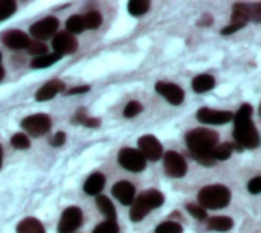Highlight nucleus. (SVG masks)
<instances>
[{
    "label": "nucleus",
    "instance_id": "f257e3e1",
    "mask_svg": "<svg viewBox=\"0 0 261 233\" xmlns=\"http://www.w3.org/2000/svg\"><path fill=\"white\" fill-rule=\"evenodd\" d=\"M185 140L196 162L205 166L214 165L216 160L213 159L211 153L217 147V142H219V134L216 131L208 130V128H196L187 134Z\"/></svg>",
    "mask_w": 261,
    "mask_h": 233
},
{
    "label": "nucleus",
    "instance_id": "f03ea898",
    "mask_svg": "<svg viewBox=\"0 0 261 233\" xmlns=\"http://www.w3.org/2000/svg\"><path fill=\"white\" fill-rule=\"evenodd\" d=\"M252 107L245 104L237 111L234 119V139L243 147V148H257L260 143V136L257 133L255 125L251 121Z\"/></svg>",
    "mask_w": 261,
    "mask_h": 233
},
{
    "label": "nucleus",
    "instance_id": "7ed1b4c3",
    "mask_svg": "<svg viewBox=\"0 0 261 233\" xmlns=\"http://www.w3.org/2000/svg\"><path fill=\"white\" fill-rule=\"evenodd\" d=\"M199 206L206 209H222L226 208L231 201V191L223 185H211L200 189L199 195Z\"/></svg>",
    "mask_w": 261,
    "mask_h": 233
},
{
    "label": "nucleus",
    "instance_id": "20e7f679",
    "mask_svg": "<svg viewBox=\"0 0 261 233\" xmlns=\"http://www.w3.org/2000/svg\"><path fill=\"white\" fill-rule=\"evenodd\" d=\"M164 195L156 191V189H150V191H145L142 192L132 205V211H130V218L132 221H141L144 220V217L153 211V209H158L159 206L164 205Z\"/></svg>",
    "mask_w": 261,
    "mask_h": 233
},
{
    "label": "nucleus",
    "instance_id": "39448f33",
    "mask_svg": "<svg viewBox=\"0 0 261 233\" xmlns=\"http://www.w3.org/2000/svg\"><path fill=\"white\" fill-rule=\"evenodd\" d=\"M118 162L124 169L132 172H141L147 166V160L144 159V156L139 153V150L133 148H122L118 154Z\"/></svg>",
    "mask_w": 261,
    "mask_h": 233
},
{
    "label": "nucleus",
    "instance_id": "423d86ee",
    "mask_svg": "<svg viewBox=\"0 0 261 233\" xmlns=\"http://www.w3.org/2000/svg\"><path fill=\"white\" fill-rule=\"evenodd\" d=\"M50 125H52L50 118L47 114H43V113L28 116L21 122V128L34 137L46 134L50 130Z\"/></svg>",
    "mask_w": 261,
    "mask_h": 233
},
{
    "label": "nucleus",
    "instance_id": "0eeeda50",
    "mask_svg": "<svg viewBox=\"0 0 261 233\" xmlns=\"http://www.w3.org/2000/svg\"><path fill=\"white\" fill-rule=\"evenodd\" d=\"M164 168L167 176L173 177V179H180L187 174V162L185 159L176 153V151H168L164 156Z\"/></svg>",
    "mask_w": 261,
    "mask_h": 233
},
{
    "label": "nucleus",
    "instance_id": "6e6552de",
    "mask_svg": "<svg viewBox=\"0 0 261 233\" xmlns=\"http://www.w3.org/2000/svg\"><path fill=\"white\" fill-rule=\"evenodd\" d=\"M83 223V212L80 208L72 206L67 208L60 220L58 224V233H73Z\"/></svg>",
    "mask_w": 261,
    "mask_h": 233
},
{
    "label": "nucleus",
    "instance_id": "1a4fd4ad",
    "mask_svg": "<svg viewBox=\"0 0 261 233\" xmlns=\"http://www.w3.org/2000/svg\"><path fill=\"white\" fill-rule=\"evenodd\" d=\"M138 145H139V153L144 156L145 160L158 162L164 154L162 145L154 136H142L138 140Z\"/></svg>",
    "mask_w": 261,
    "mask_h": 233
},
{
    "label": "nucleus",
    "instance_id": "9d476101",
    "mask_svg": "<svg viewBox=\"0 0 261 233\" xmlns=\"http://www.w3.org/2000/svg\"><path fill=\"white\" fill-rule=\"evenodd\" d=\"M58 29V20L55 17H46L31 26V35L37 40H47L50 38Z\"/></svg>",
    "mask_w": 261,
    "mask_h": 233
},
{
    "label": "nucleus",
    "instance_id": "9b49d317",
    "mask_svg": "<svg viewBox=\"0 0 261 233\" xmlns=\"http://www.w3.org/2000/svg\"><path fill=\"white\" fill-rule=\"evenodd\" d=\"M52 47L55 53L58 55H66V53H73L78 49V41L76 38L69 34V32H60L54 37L52 40Z\"/></svg>",
    "mask_w": 261,
    "mask_h": 233
},
{
    "label": "nucleus",
    "instance_id": "f8f14e48",
    "mask_svg": "<svg viewBox=\"0 0 261 233\" xmlns=\"http://www.w3.org/2000/svg\"><path fill=\"white\" fill-rule=\"evenodd\" d=\"M234 114L231 111H220V110H211V108H200L197 111V119L203 124H213V125H223L232 121Z\"/></svg>",
    "mask_w": 261,
    "mask_h": 233
},
{
    "label": "nucleus",
    "instance_id": "ddd939ff",
    "mask_svg": "<svg viewBox=\"0 0 261 233\" xmlns=\"http://www.w3.org/2000/svg\"><path fill=\"white\" fill-rule=\"evenodd\" d=\"M156 92H158L161 96H164V98H165L170 104H173V105H179V104H182L184 99H185L184 90H182L179 85L171 84V82H158V84H156Z\"/></svg>",
    "mask_w": 261,
    "mask_h": 233
},
{
    "label": "nucleus",
    "instance_id": "4468645a",
    "mask_svg": "<svg viewBox=\"0 0 261 233\" xmlns=\"http://www.w3.org/2000/svg\"><path fill=\"white\" fill-rule=\"evenodd\" d=\"M112 194H113V197H115L119 203L128 206V205H132V203L135 201V194H136V191H135V186H133L132 183H128V182H125V180H121V182H118L116 185H113Z\"/></svg>",
    "mask_w": 261,
    "mask_h": 233
},
{
    "label": "nucleus",
    "instance_id": "2eb2a0df",
    "mask_svg": "<svg viewBox=\"0 0 261 233\" xmlns=\"http://www.w3.org/2000/svg\"><path fill=\"white\" fill-rule=\"evenodd\" d=\"M2 41L12 50H21L28 47V44L31 43L29 37L21 31H8L6 34H3Z\"/></svg>",
    "mask_w": 261,
    "mask_h": 233
},
{
    "label": "nucleus",
    "instance_id": "dca6fc26",
    "mask_svg": "<svg viewBox=\"0 0 261 233\" xmlns=\"http://www.w3.org/2000/svg\"><path fill=\"white\" fill-rule=\"evenodd\" d=\"M66 89V85L61 82V81H58V79H54V81H49V82H46L41 89H38V92L35 93V99L37 101H49V99H52L54 96H57L60 92H63Z\"/></svg>",
    "mask_w": 261,
    "mask_h": 233
},
{
    "label": "nucleus",
    "instance_id": "f3484780",
    "mask_svg": "<svg viewBox=\"0 0 261 233\" xmlns=\"http://www.w3.org/2000/svg\"><path fill=\"white\" fill-rule=\"evenodd\" d=\"M252 17V12H251V8H248L245 3H237L232 9V17H231V24L232 26H237V27H243L248 20Z\"/></svg>",
    "mask_w": 261,
    "mask_h": 233
},
{
    "label": "nucleus",
    "instance_id": "a211bd4d",
    "mask_svg": "<svg viewBox=\"0 0 261 233\" xmlns=\"http://www.w3.org/2000/svg\"><path fill=\"white\" fill-rule=\"evenodd\" d=\"M106 185V177L99 172L92 174L84 183V192L87 195H98Z\"/></svg>",
    "mask_w": 261,
    "mask_h": 233
},
{
    "label": "nucleus",
    "instance_id": "6ab92c4d",
    "mask_svg": "<svg viewBox=\"0 0 261 233\" xmlns=\"http://www.w3.org/2000/svg\"><path fill=\"white\" fill-rule=\"evenodd\" d=\"M216 85V79L205 73V75H199L193 79V90L196 93H205V92H210L211 89H214Z\"/></svg>",
    "mask_w": 261,
    "mask_h": 233
},
{
    "label": "nucleus",
    "instance_id": "aec40b11",
    "mask_svg": "<svg viewBox=\"0 0 261 233\" xmlns=\"http://www.w3.org/2000/svg\"><path fill=\"white\" fill-rule=\"evenodd\" d=\"M96 206H98V211L107 218V221H116V211H115V206L113 203L104 197V195H98L96 197Z\"/></svg>",
    "mask_w": 261,
    "mask_h": 233
},
{
    "label": "nucleus",
    "instance_id": "412c9836",
    "mask_svg": "<svg viewBox=\"0 0 261 233\" xmlns=\"http://www.w3.org/2000/svg\"><path fill=\"white\" fill-rule=\"evenodd\" d=\"M17 233H46V230L37 218H24L18 223Z\"/></svg>",
    "mask_w": 261,
    "mask_h": 233
},
{
    "label": "nucleus",
    "instance_id": "4be33fe9",
    "mask_svg": "<svg viewBox=\"0 0 261 233\" xmlns=\"http://www.w3.org/2000/svg\"><path fill=\"white\" fill-rule=\"evenodd\" d=\"M234 226V221L229 217H213L208 221V227L216 232H228Z\"/></svg>",
    "mask_w": 261,
    "mask_h": 233
},
{
    "label": "nucleus",
    "instance_id": "5701e85b",
    "mask_svg": "<svg viewBox=\"0 0 261 233\" xmlns=\"http://www.w3.org/2000/svg\"><path fill=\"white\" fill-rule=\"evenodd\" d=\"M60 58H61V55H58L55 52L54 53H46L43 56L34 58L32 63H31V67H34V69H44V67H49V66L55 64Z\"/></svg>",
    "mask_w": 261,
    "mask_h": 233
},
{
    "label": "nucleus",
    "instance_id": "b1692460",
    "mask_svg": "<svg viewBox=\"0 0 261 233\" xmlns=\"http://www.w3.org/2000/svg\"><path fill=\"white\" fill-rule=\"evenodd\" d=\"M66 29L69 34H80L86 29V24H84V18L83 15H72L67 18L66 21Z\"/></svg>",
    "mask_w": 261,
    "mask_h": 233
},
{
    "label": "nucleus",
    "instance_id": "393cba45",
    "mask_svg": "<svg viewBox=\"0 0 261 233\" xmlns=\"http://www.w3.org/2000/svg\"><path fill=\"white\" fill-rule=\"evenodd\" d=\"M150 9L148 0H130L128 2V12L135 17L144 15Z\"/></svg>",
    "mask_w": 261,
    "mask_h": 233
},
{
    "label": "nucleus",
    "instance_id": "a878e982",
    "mask_svg": "<svg viewBox=\"0 0 261 233\" xmlns=\"http://www.w3.org/2000/svg\"><path fill=\"white\" fill-rule=\"evenodd\" d=\"M232 154V145L231 143H222V145H217L211 156L214 160H228Z\"/></svg>",
    "mask_w": 261,
    "mask_h": 233
},
{
    "label": "nucleus",
    "instance_id": "bb28decb",
    "mask_svg": "<svg viewBox=\"0 0 261 233\" xmlns=\"http://www.w3.org/2000/svg\"><path fill=\"white\" fill-rule=\"evenodd\" d=\"M83 18H84L86 29H96L102 23V17L98 11H89Z\"/></svg>",
    "mask_w": 261,
    "mask_h": 233
},
{
    "label": "nucleus",
    "instance_id": "cd10ccee",
    "mask_svg": "<svg viewBox=\"0 0 261 233\" xmlns=\"http://www.w3.org/2000/svg\"><path fill=\"white\" fill-rule=\"evenodd\" d=\"M17 9V5L14 0H0V21L9 18Z\"/></svg>",
    "mask_w": 261,
    "mask_h": 233
},
{
    "label": "nucleus",
    "instance_id": "c85d7f7f",
    "mask_svg": "<svg viewBox=\"0 0 261 233\" xmlns=\"http://www.w3.org/2000/svg\"><path fill=\"white\" fill-rule=\"evenodd\" d=\"M156 233H184V227L174 221H165L156 227Z\"/></svg>",
    "mask_w": 261,
    "mask_h": 233
},
{
    "label": "nucleus",
    "instance_id": "c756f323",
    "mask_svg": "<svg viewBox=\"0 0 261 233\" xmlns=\"http://www.w3.org/2000/svg\"><path fill=\"white\" fill-rule=\"evenodd\" d=\"M11 145L17 150H28L29 148V137L23 133H17L11 137Z\"/></svg>",
    "mask_w": 261,
    "mask_h": 233
},
{
    "label": "nucleus",
    "instance_id": "7c9ffc66",
    "mask_svg": "<svg viewBox=\"0 0 261 233\" xmlns=\"http://www.w3.org/2000/svg\"><path fill=\"white\" fill-rule=\"evenodd\" d=\"M28 52H29L31 55H35V58H37V56L46 55L47 47H46V44L41 43V41H34V43H29V44H28Z\"/></svg>",
    "mask_w": 261,
    "mask_h": 233
},
{
    "label": "nucleus",
    "instance_id": "2f4dec72",
    "mask_svg": "<svg viewBox=\"0 0 261 233\" xmlns=\"http://www.w3.org/2000/svg\"><path fill=\"white\" fill-rule=\"evenodd\" d=\"M93 233H119V227L116 221H104L99 226H96Z\"/></svg>",
    "mask_w": 261,
    "mask_h": 233
},
{
    "label": "nucleus",
    "instance_id": "473e14b6",
    "mask_svg": "<svg viewBox=\"0 0 261 233\" xmlns=\"http://www.w3.org/2000/svg\"><path fill=\"white\" fill-rule=\"evenodd\" d=\"M187 211H188L196 220H199V221H205V220L208 218L206 211H205L203 208L197 206V205H188V206H187Z\"/></svg>",
    "mask_w": 261,
    "mask_h": 233
},
{
    "label": "nucleus",
    "instance_id": "72a5a7b5",
    "mask_svg": "<svg viewBox=\"0 0 261 233\" xmlns=\"http://www.w3.org/2000/svg\"><path fill=\"white\" fill-rule=\"evenodd\" d=\"M142 111V105L136 101H132L125 105L124 108V116L125 118H135L136 114H139Z\"/></svg>",
    "mask_w": 261,
    "mask_h": 233
},
{
    "label": "nucleus",
    "instance_id": "f704fd0d",
    "mask_svg": "<svg viewBox=\"0 0 261 233\" xmlns=\"http://www.w3.org/2000/svg\"><path fill=\"white\" fill-rule=\"evenodd\" d=\"M248 189H249V192H251V194H254V195L260 194L261 192V177H255V179H252V180L249 182V185H248Z\"/></svg>",
    "mask_w": 261,
    "mask_h": 233
},
{
    "label": "nucleus",
    "instance_id": "c9c22d12",
    "mask_svg": "<svg viewBox=\"0 0 261 233\" xmlns=\"http://www.w3.org/2000/svg\"><path fill=\"white\" fill-rule=\"evenodd\" d=\"M66 142V134L63 133V131H58L55 136H54V139H52V147H61L63 143Z\"/></svg>",
    "mask_w": 261,
    "mask_h": 233
},
{
    "label": "nucleus",
    "instance_id": "e433bc0d",
    "mask_svg": "<svg viewBox=\"0 0 261 233\" xmlns=\"http://www.w3.org/2000/svg\"><path fill=\"white\" fill-rule=\"evenodd\" d=\"M90 90V87L89 85H80V87H73V89H70L69 90V93L70 95H81V93H86V92H89Z\"/></svg>",
    "mask_w": 261,
    "mask_h": 233
},
{
    "label": "nucleus",
    "instance_id": "4c0bfd02",
    "mask_svg": "<svg viewBox=\"0 0 261 233\" xmlns=\"http://www.w3.org/2000/svg\"><path fill=\"white\" fill-rule=\"evenodd\" d=\"M261 5L260 3H257L255 5V8H254V11H251V12H254V20L255 21H260L261 20Z\"/></svg>",
    "mask_w": 261,
    "mask_h": 233
},
{
    "label": "nucleus",
    "instance_id": "58836bf2",
    "mask_svg": "<svg viewBox=\"0 0 261 233\" xmlns=\"http://www.w3.org/2000/svg\"><path fill=\"white\" fill-rule=\"evenodd\" d=\"M3 76H5V69H3V67H0V81L3 79Z\"/></svg>",
    "mask_w": 261,
    "mask_h": 233
},
{
    "label": "nucleus",
    "instance_id": "ea45409f",
    "mask_svg": "<svg viewBox=\"0 0 261 233\" xmlns=\"http://www.w3.org/2000/svg\"><path fill=\"white\" fill-rule=\"evenodd\" d=\"M2 160H3V151H2V147H0V166H2Z\"/></svg>",
    "mask_w": 261,
    "mask_h": 233
},
{
    "label": "nucleus",
    "instance_id": "a19ab883",
    "mask_svg": "<svg viewBox=\"0 0 261 233\" xmlns=\"http://www.w3.org/2000/svg\"><path fill=\"white\" fill-rule=\"evenodd\" d=\"M0 61H2V53H0Z\"/></svg>",
    "mask_w": 261,
    "mask_h": 233
}]
</instances>
